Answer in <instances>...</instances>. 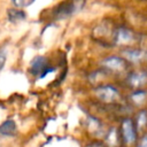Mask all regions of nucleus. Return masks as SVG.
<instances>
[{"label": "nucleus", "mask_w": 147, "mask_h": 147, "mask_svg": "<svg viewBox=\"0 0 147 147\" xmlns=\"http://www.w3.org/2000/svg\"><path fill=\"white\" fill-rule=\"evenodd\" d=\"M47 60L44 56H37L32 62H31V72L34 75L40 74V78L45 77L49 71L53 70H46L47 69Z\"/></svg>", "instance_id": "obj_3"}, {"label": "nucleus", "mask_w": 147, "mask_h": 147, "mask_svg": "<svg viewBox=\"0 0 147 147\" xmlns=\"http://www.w3.org/2000/svg\"><path fill=\"white\" fill-rule=\"evenodd\" d=\"M84 6V0H68L67 2H63L59 5L55 9V15L57 18H65L77 11H79Z\"/></svg>", "instance_id": "obj_1"}, {"label": "nucleus", "mask_w": 147, "mask_h": 147, "mask_svg": "<svg viewBox=\"0 0 147 147\" xmlns=\"http://www.w3.org/2000/svg\"><path fill=\"white\" fill-rule=\"evenodd\" d=\"M139 147H147V137L142 138V140H141V142H140Z\"/></svg>", "instance_id": "obj_16"}, {"label": "nucleus", "mask_w": 147, "mask_h": 147, "mask_svg": "<svg viewBox=\"0 0 147 147\" xmlns=\"http://www.w3.org/2000/svg\"><path fill=\"white\" fill-rule=\"evenodd\" d=\"M107 142L110 145V146H114L116 145L117 142V134H116V129H113L110 130V132L108 133L107 136Z\"/></svg>", "instance_id": "obj_11"}, {"label": "nucleus", "mask_w": 147, "mask_h": 147, "mask_svg": "<svg viewBox=\"0 0 147 147\" xmlns=\"http://www.w3.org/2000/svg\"><path fill=\"white\" fill-rule=\"evenodd\" d=\"M16 132V124L14 121L8 119L0 125V133L5 136H13Z\"/></svg>", "instance_id": "obj_8"}, {"label": "nucleus", "mask_w": 147, "mask_h": 147, "mask_svg": "<svg viewBox=\"0 0 147 147\" xmlns=\"http://www.w3.org/2000/svg\"><path fill=\"white\" fill-rule=\"evenodd\" d=\"M32 1H33V0H13L14 5H15L16 7H26V6H29Z\"/></svg>", "instance_id": "obj_14"}, {"label": "nucleus", "mask_w": 147, "mask_h": 147, "mask_svg": "<svg viewBox=\"0 0 147 147\" xmlns=\"http://www.w3.org/2000/svg\"><path fill=\"white\" fill-rule=\"evenodd\" d=\"M147 123V113L146 111H141L138 116V129H141L146 125Z\"/></svg>", "instance_id": "obj_12"}, {"label": "nucleus", "mask_w": 147, "mask_h": 147, "mask_svg": "<svg viewBox=\"0 0 147 147\" xmlns=\"http://www.w3.org/2000/svg\"><path fill=\"white\" fill-rule=\"evenodd\" d=\"M123 55H124V57H126L130 61H139L145 56V53L142 51H138V49H129V51H124Z\"/></svg>", "instance_id": "obj_9"}, {"label": "nucleus", "mask_w": 147, "mask_h": 147, "mask_svg": "<svg viewBox=\"0 0 147 147\" xmlns=\"http://www.w3.org/2000/svg\"><path fill=\"white\" fill-rule=\"evenodd\" d=\"M132 32L125 29H121L116 32V42L117 44H127L132 40Z\"/></svg>", "instance_id": "obj_7"}, {"label": "nucleus", "mask_w": 147, "mask_h": 147, "mask_svg": "<svg viewBox=\"0 0 147 147\" xmlns=\"http://www.w3.org/2000/svg\"><path fill=\"white\" fill-rule=\"evenodd\" d=\"M8 18L11 22H20L25 18V13L16 9H10L8 10Z\"/></svg>", "instance_id": "obj_10"}, {"label": "nucleus", "mask_w": 147, "mask_h": 147, "mask_svg": "<svg viewBox=\"0 0 147 147\" xmlns=\"http://www.w3.org/2000/svg\"><path fill=\"white\" fill-rule=\"evenodd\" d=\"M147 82V74L146 72H134L129 77V83L133 87H139Z\"/></svg>", "instance_id": "obj_6"}, {"label": "nucleus", "mask_w": 147, "mask_h": 147, "mask_svg": "<svg viewBox=\"0 0 147 147\" xmlns=\"http://www.w3.org/2000/svg\"><path fill=\"white\" fill-rule=\"evenodd\" d=\"M102 64L108 68V69H111V70H122L124 68V62L122 59L117 57V56H110V57H107L102 61Z\"/></svg>", "instance_id": "obj_5"}, {"label": "nucleus", "mask_w": 147, "mask_h": 147, "mask_svg": "<svg viewBox=\"0 0 147 147\" xmlns=\"http://www.w3.org/2000/svg\"><path fill=\"white\" fill-rule=\"evenodd\" d=\"M122 127H123V137H124L125 141L129 145L133 144L134 140H136V133H134V129H133L132 122L130 119H125L123 122Z\"/></svg>", "instance_id": "obj_4"}, {"label": "nucleus", "mask_w": 147, "mask_h": 147, "mask_svg": "<svg viewBox=\"0 0 147 147\" xmlns=\"http://www.w3.org/2000/svg\"><path fill=\"white\" fill-rule=\"evenodd\" d=\"M95 94L105 102H113L118 98V92L113 86H101L95 90Z\"/></svg>", "instance_id": "obj_2"}, {"label": "nucleus", "mask_w": 147, "mask_h": 147, "mask_svg": "<svg viewBox=\"0 0 147 147\" xmlns=\"http://www.w3.org/2000/svg\"><path fill=\"white\" fill-rule=\"evenodd\" d=\"M145 99H146V93L145 92H137V93L132 94V100L136 103H141Z\"/></svg>", "instance_id": "obj_13"}, {"label": "nucleus", "mask_w": 147, "mask_h": 147, "mask_svg": "<svg viewBox=\"0 0 147 147\" xmlns=\"http://www.w3.org/2000/svg\"><path fill=\"white\" fill-rule=\"evenodd\" d=\"M5 62H6V54L2 49H0V70L3 68Z\"/></svg>", "instance_id": "obj_15"}]
</instances>
